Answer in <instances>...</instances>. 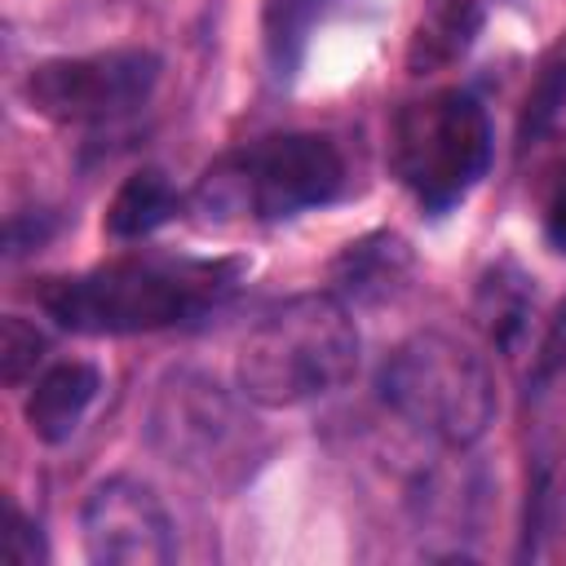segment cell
Masks as SVG:
<instances>
[{
	"label": "cell",
	"instance_id": "9",
	"mask_svg": "<svg viewBox=\"0 0 566 566\" xmlns=\"http://www.w3.org/2000/svg\"><path fill=\"white\" fill-rule=\"evenodd\" d=\"M102 394V367L88 358H57L35 371L22 398V420L44 447H62Z\"/></svg>",
	"mask_w": 566,
	"mask_h": 566
},
{
	"label": "cell",
	"instance_id": "14",
	"mask_svg": "<svg viewBox=\"0 0 566 566\" xmlns=\"http://www.w3.org/2000/svg\"><path fill=\"white\" fill-rule=\"evenodd\" d=\"M332 0H265V57L274 75H292L305 57V40Z\"/></svg>",
	"mask_w": 566,
	"mask_h": 566
},
{
	"label": "cell",
	"instance_id": "5",
	"mask_svg": "<svg viewBox=\"0 0 566 566\" xmlns=\"http://www.w3.org/2000/svg\"><path fill=\"white\" fill-rule=\"evenodd\" d=\"M380 402L442 451H469L495 424L491 363L460 336L424 327L389 349L376 376Z\"/></svg>",
	"mask_w": 566,
	"mask_h": 566
},
{
	"label": "cell",
	"instance_id": "11",
	"mask_svg": "<svg viewBox=\"0 0 566 566\" xmlns=\"http://www.w3.org/2000/svg\"><path fill=\"white\" fill-rule=\"evenodd\" d=\"M411 274V248L389 234V230H371L354 243L340 248V256L332 261V283L336 296L349 305H380L389 301Z\"/></svg>",
	"mask_w": 566,
	"mask_h": 566
},
{
	"label": "cell",
	"instance_id": "12",
	"mask_svg": "<svg viewBox=\"0 0 566 566\" xmlns=\"http://www.w3.org/2000/svg\"><path fill=\"white\" fill-rule=\"evenodd\" d=\"M531 314H535V279L509 256L486 265V274L478 279V292H473V318L486 332V340L500 354H517V345L531 327Z\"/></svg>",
	"mask_w": 566,
	"mask_h": 566
},
{
	"label": "cell",
	"instance_id": "15",
	"mask_svg": "<svg viewBox=\"0 0 566 566\" xmlns=\"http://www.w3.org/2000/svg\"><path fill=\"white\" fill-rule=\"evenodd\" d=\"M562 119H566V57L548 62V66L539 71V80L531 84L526 106H522V119H517V142H522V146H535V142L548 137Z\"/></svg>",
	"mask_w": 566,
	"mask_h": 566
},
{
	"label": "cell",
	"instance_id": "3",
	"mask_svg": "<svg viewBox=\"0 0 566 566\" xmlns=\"http://www.w3.org/2000/svg\"><path fill=\"white\" fill-rule=\"evenodd\" d=\"M358 323L336 292H301L274 305L234 358L239 389L265 407L287 411L345 389L358 371Z\"/></svg>",
	"mask_w": 566,
	"mask_h": 566
},
{
	"label": "cell",
	"instance_id": "2",
	"mask_svg": "<svg viewBox=\"0 0 566 566\" xmlns=\"http://www.w3.org/2000/svg\"><path fill=\"white\" fill-rule=\"evenodd\" d=\"M252 407L256 402L243 389L234 394L195 367H172L159 376L146 402L142 438L155 460H164L181 478L230 495L252 482L274 447Z\"/></svg>",
	"mask_w": 566,
	"mask_h": 566
},
{
	"label": "cell",
	"instance_id": "17",
	"mask_svg": "<svg viewBox=\"0 0 566 566\" xmlns=\"http://www.w3.org/2000/svg\"><path fill=\"white\" fill-rule=\"evenodd\" d=\"M9 517L13 526L4 531V562L9 566H40L49 562V544H44V531L31 513H22L18 504H9Z\"/></svg>",
	"mask_w": 566,
	"mask_h": 566
},
{
	"label": "cell",
	"instance_id": "10",
	"mask_svg": "<svg viewBox=\"0 0 566 566\" xmlns=\"http://www.w3.org/2000/svg\"><path fill=\"white\" fill-rule=\"evenodd\" d=\"M482 22H486L482 0H424L407 35V53H402L407 75L424 80V75H442L455 62H464L482 35Z\"/></svg>",
	"mask_w": 566,
	"mask_h": 566
},
{
	"label": "cell",
	"instance_id": "4",
	"mask_svg": "<svg viewBox=\"0 0 566 566\" xmlns=\"http://www.w3.org/2000/svg\"><path fill=\"white\" fill-rule=\"evenodd\" d=\"M345 155L327 133H270L221 155L195 186L190 208L203 226H274L340 199Z\"/></svg>",
	"mask_w": 566,
	"mask_h": 566
},
{
	"label": "cell",
	"instance_id": "13",
	"mask_svg": "<svg viewBox=\"0 0 566 566\" xmlns=\"http://www.w3.org/2000/svg\"><path fill=\"white\" fill-rule=\"evenodd\" d=\"M177 212H181V190L172 186V177L164 168H137L115 186L102 212V230L115 243H133L168 226Z\"/></svg>",
	"mask_w": 566,
	"mask_h": 566
},
{
	"label": "cell",
	"instance_id": "19",
	"mask_svg": "<svg viewBox=\"0 0 566 566\" xmlns=\"http://www.w3.org/2000/svg\"><path fill=\"white\" fill-rule=\"evenodd\" d=\"M539 230L553 252H566V159L548 172L539 190Z\"/></svg>",
	"mask_w": 566,
	"mask_h": 566
},
{
	"label": "cell",
	"instance_id": "7",
	"mask_svg": "<svg viewBox=\"0 0 566 566\" xmlns=\"http://www.w3.org/2000/svg\"><path fill=\"white\" fill-rule=\"evenodd\" d=\"M164 62L150 49H102L35 62L18 93L22 106L62 128H97L137 115L159 88Z\"/></svg>",
	"mask_w": 566,
	"mask_h": 566
},
{
	"label": "cell",
	"instance_id": "18",
	"mask_svg": "<svg viewBox=\"0 0 566 566\" xmlns=\"http://www.w3.org/2000/svg\"><path fill=\"white\" fill-rule=\"evenodd\" d=\"M57 230V217L49 208H27V212H13L9 217V230H4V243H9V261L27 256V252H40Z\"/></svg>",
	"mask_w": 566,
	"mask_h": 566
},
{
	"label": "cell",
	"instance_id": "16",
	"mask_svg": "<svg viewBox=\"0 0 566 566\" xmlns=\"http://www.w3.org/2000/svg\"><path fill=\"white\" fill-rule=\"evenodd\" d=\"M49 354V336L22 318V314H4L0 318V376L9 389H22L27 380H35V371L44 367Z\"/></svg>",
	"mask_w": 566,
	"mask_h": 566
},
{
	"label": "cell",
	"instance_id": "6",
	"mask_svg": "<svg viewBox=\"0 0 566 566\" xmlns=\"http://www.w3.org/2000/svg\"><path fill=\"white\" fill-rule=\"evenodd\" d=\"M385 155L416 208L442 217L482 186L495 159L491 111L469 88H433L394 111Z\"/></svg>",
	"mask_w": 566,
	"mask_h": 566
},
{
	"label": "cell",
	"instance_id": "8",
	"mask_svg": "<svg viewBox=\"0 0 566 566\" xmlns=\"http://www.w3.org/2000/svg\"><path fill=\"white\" fill-rule=\"evenodd\" d=\"M84 557L97 566H168L177 526L164 500L137 478H102L80 504Z\"/></svg>",
	"mask_w": 566,
	"mask_h": 566
},
{
	"label": "cell",
	"instance_id": "1",
	"mask_svg": "<svg viewBox=\"0 0 566 566\" xmlns=\"http://www.w3.org/2000/svg\"><path fill=\"white\" fill-rule=\"evenodd\" d=\"M243 270V256L128 252L75 274L40 279L31 296L57 327L75 336H146L221 310Z\"/></svg>",
	"mask_w": 566,
	"mask_h": 566
}]
</instances>
